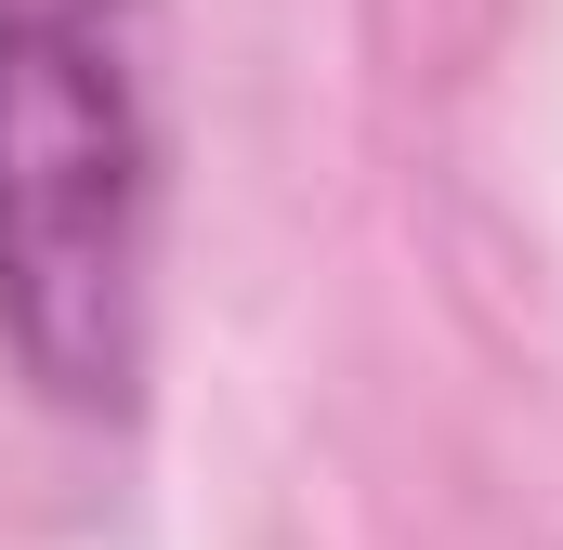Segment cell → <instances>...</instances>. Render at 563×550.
Wrapping results in <instances>:
<instances>
[{
    "mask_svg": "<svg viewBox=\"0 0 563 550\" xmlns=\"http://www.w3.org/2000/svg\"><path fill=\"white\" fill-rule=\"evenodd\" d=\"M157 26L144 0H0V354L119 419L157 341Z\"/></svg>",
    "mask_w": 563,
    "mask_h": 550,
    "instance_id": "6da1fadb",
    "label": "cell"
}]
</instances>
